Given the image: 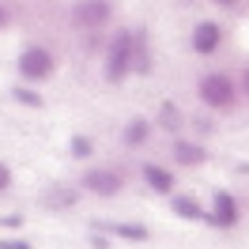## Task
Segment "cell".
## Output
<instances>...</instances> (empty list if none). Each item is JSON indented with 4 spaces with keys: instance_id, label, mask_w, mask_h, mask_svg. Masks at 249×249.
<instances>
[{
    "instance_id": "obj_1",
    "label": "cell",
    "mask_w": 249,
    "mask_h": 249,
    "mask_svg": "<svg viewBox=\"0 0 249 249\" xmlns=\"http://www.w3.org/2000/svg\"><path fill=\"white\" fill-rule=\"evenodd\" d=\"M128 72H136V34L117 31L113 42H109V53H106V79L121 83Z\"/></svg>"
},
{
    "instance_id": "obj_2",
    "label": "cell",
    "mask_w": 249,
    "mask_h": 249,
    "mask_svg": "<svg viewBox=\"0 0 249 249\" xmlns=\"http://www.w3.org/2000/svg\"><path fill=\"white\" fill-rule=\"evenodd\" d=\"M200 98L212 109H227V106H234L238 87H234L231 76H223V72H208V76L200 79Z\"/></svg>"
},
{
    "instance_id": "obj_3",
    "label": "cell",
    "mask_w": 249,
    "mask_h": 249,
    "mask_svg": "<svg viewBox=\"0 0 249 249\" xmlns=\"http://www.w3.org/2000/svg\"><path fill=\"white\" fill-rule=\"evenodd\" d=\"M19 76L23 79H49L53 76V53L42 46H27L19 53Z\"/></svg>"
},
{
    "instance_id": "obj_4",
    "label": "cell",
    "mask_w": 249,
    "mask_h": 249,
    "mask_svg": "<svg viewBox=\"0 0 249 249\" xmlns=\"http://www.w3.org/2000/svg\"><path fill=\"white\" fill-rule=\"evenodd\" d=\"M83 189H91L94 196H117L124 189V174L109 170V166H94L83 174Z\"/></svg>"
},
{
    "instance_id": "obj_5",
    "label": "cell",
    "mask_w": 249,
    "mask_h": 249,
    "mask_svg": "<svg viewBox=\"0 0 249 249\" xmlns=\"http://www.w3.org/2000/svg\"><path fill=\"white\" fill-rule=\"evenodd\" d=\"M109 16H113V8L102 4V0H94V4H76V8H72V23H76L79 31H98Z\"/></svg>"
},
{
    "instance_id": "obj_6",
    "label": "cell",
    "mask_w": 249,
    "mask_h": 249,
    "mask_svg": "<svg viewBox=\"0 0 249 249\" xmlns=\"http://www.w3.org/2000/svg\"><path fill=\"white\" fill-rule=\"evenodd\" d=\"M208 223H215L223 231H231L234 223H238V204H234V196L227 189H219L215 196H212V215H208Z\"/></svg>"
},
{
    "instance_id": "obj_7",
    "label": "cell",
    "mask_w": 249,
    "mask_h": 249,
    "mask_svg": "<svg viewBox=\"0 0 249 249\" xmlns=\"http://www.w3.org/2000/svg\"><path fill=\"white\" fill-rule=\"evenodd\" d=\"M219 42H223V27H219V23L204 19V23L193 27V49H196V53H215Z\"/></svg>"
},
{
    "instance_id": "obj_8",
    "label": "cell",
    "mask_w": 249,
    "mask_h": 249,
    "mask_svg": "<svg viewBox=\"0 0 249 249\" xmlns=\"http://www.w3.org/2000/svg\"><path fill=\"white\" fill-rule=\"evenodd\" d=\"M102 231H109L113 238H128V242H147L151 231L143 227V223H98Z\"/></svg>"
},
{
    "instance_id": "obj_9",
    "label": "cell",
    "mask_w": 249,
    "mask_h": 249,
    "mask_svg": "<svg viewBox=\"0 0 249 249\" xmlns=\"http://www.w3.org/2000/svg\"><path fill=\"white\" fill-rule=\"evenodd\" d=\"M143 181L155 189V193H174V174L166 166H155V162H147L143 166Z\"/></svg>"
},
{
    "instance_id": "obj_10",
    "label": "cell",
    "mask_w": 249,
    "mask_h": 249,
    "mask_svg": "<svg viewBox=\"0 0 249 249\" xmlns=\"http://www.w3.org/2000/svg\"><path fill=\"white\" fill-rule=\"evenodd\" d=\"M174 155L181 159V162H185V166H196V162H204V159H208V151H204L200 143H189V140H178V143H174Z\"/></svg>"
},
{
    "instance_id": "obj_11",
    "label": "cell",
    "mask_w": 249,
    "mask_h": 249,
    "mask_svg": "<svg viewBox=\"0 0 249 249\" xmlns=\"http://www.w3.org/2000/svg\"><path fill=\"white\" fill-rule=\"evenodd\" d=\"M170 208H174V215H181V219H208L193 196H170Z\"/></svg>"
},
{
    "instance_id": "obj_12",
    "label": "cell",
    "mask_w": 249,
    "mask_h": 249,
    "mask_svg": "<svg viewBox=\"0 0 249 249\" xmlns=\"http://www.w3.org/2000/svg\"><path fill=\"white\" fill-rule=\"evenodd\" d=\"M147 136H151V121L132 117V121H128V128H124V143H128V147H140Z\"/></svg>"
},
{
    "instance_id": "obj_13",
    "label": "cell",
    "mask_w": 249,
    "mask_h": 249,
    "mask_svg": "<svg viewBox=\"0 0 249 249\" xmlns=\"http://www.w3.org/2000/svg\"><path fill=\"white\" fill-rule=\"evenodd\" d=\"M12 98H16V102H23V106H42V94L38 91H31V87H16V91H12Z\"/></svg>"
},
{
    "instance_id": "obj_14",
    "label": "cell",
    "mask_w": 249,
    "mask_h": 249,
    "mask_svg": "<svg viewBox=\"0 0 249 249\" xmlns=\"http://www.w3.org/2000/svg\"><path fill=\"white\" fill-rule=\"evenodd\" d=\"M46 204L49 208H68V204H76V193H72V189H68V193H49Z\"/></svg>"
},
{
    "instance_id": "obj_15",
    "label": "cell",
    "mask_w": 249,
    "mask_h": 249,
    "mask_svg": "<svg viewBox=\"0 0 249 249\" xmlns=\"http://www.w3.org/2000/svg\"><path fill=\"white\" fill-rule=\"evenodd\" d=\"M91 151H94V143L87 140V136H72V155L76 159H87Z\"/></svg>"
},
{
    "instance_id": "obj_16",
    "label": "cell",
    "mask_w": 249,
    "mask_h": 249,
    "mask_svg": "<svg viewBox=\"0 0 249 249\" xmlns=\"http://www.w3.org/2000/svg\"><path fill=\"white\" fill-rule=\"evenodd\" d=\"M0 249H31V242H19V238H0Z\"/></svg>"
},
{
    "instance_id": "obj_17",
    "label": "cell",
    "mask_w": 249,
    "mask_h": 249,
    "mask_svg": "<svg viewBox=\"0 0 249 249\" xmlns=\"http://www.w3.org/2000/svg\"><path fill=\"white\" fill-rule=\"evenodd\" d=\"M8 189H12V170L0 162V193H8Z\"/></svg>"
},
{
    "instance_id": "obj_18",
    "label": "cell",
    "mask_w": 249,
    "mask_h": 249,
    "mask_svg": "<svg viewBox=\"0 0 249 249\" xmlns=\"http://www.w3.org/2000/svg\"><path fill=\"white\" fill-rule=\"evenodd\" d=\"M0 227H23V215H0Z\"/></svg>"
},
{
    "instance_id": "obj_19",
    "label": "cell",
    "mask_w": 249,
    "mask_h": 249,
    "mask_svg": "<svg viewBox=\"0 0 249 249\" xmlns=\"http://www.w3.org/2000/svg\"><path fill=\"white\" fill-rule=\"evenodd\" d=\"M242 94H249V68L242 72Z\"/></svg>"
},
{
    "instance_id": "obj_20",
    "label": "cell",
    "mask_w": 249,
    "mask_h": 249,
    "mask_svg": "<svg viewBox=\"0 0 249 249\" xmlns=\"http://www.w3.org/2000/svg\"><path fill=\"white\" fill-rule=\"evenodd\" d=\"M4 23H8V8L0 4V31H4Z\"/></svg>"
}]
</instances>
